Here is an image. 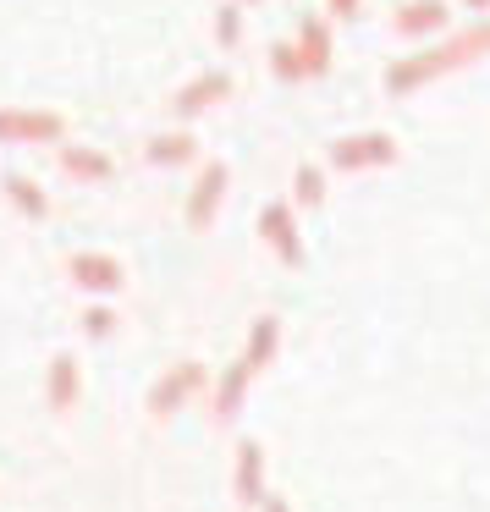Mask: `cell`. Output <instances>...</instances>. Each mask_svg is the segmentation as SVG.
Here are the masks:
<instances>
[{"label": "cell", "mask_w": 490, "mask_h": 512, "mask_svg": "<svg viewBox=\"0 0 490 512\" xmlns=\"http://www.w3.org/2000/svg\"><path fill=\"white\" fill-rule=\"evenodd\" d=\"M270 67H276V78H303V56L292 45H276L270 50Z\"/></svg>", "instance_id": "ffe728a7"}, {"label": "cell", "mask_w": 490, "mask_h": 512, "mask_svg": "<svg viewBox=\"0 0 490 512\" xmlns=\"http://www.w3.org/2000/svg\"><path fill=\"white\" fill-rule=\"evenodd\" d=\"M248 6H254V0H248Z\"/></svg>", "instance_id": "cb8c5ba5"}, {"label": "cell", "mask_w": 490, "mask_h": 512, "mask_svg": "<svg viewBox=\"0 0 490 512\" xmlns=\"http://www.w3.org/2000/svg\"><path fill=\"white\" fill-rule=\"evenodd\" d=\"M193 391H204V364H177L155 391H149V413H160V419H166V413H177Z\"/></svg>", "instance_id": "3957f363"}, {"label": "cell", "mask_w": 490, "mask_h": 512, "mask_svg": "<svg viewBox=\"0 0 490 512\" xmlns=\"http://www.w3.org/2000/svg\"><path fill=\"white\" fill-rule=\"evenodd\" d=\"M61 171H72V177H83V182H100V177H111V155H100V149H61Z\"/></svg>", "instance_id": "5bb4252c"}, {"label": "cell", "mask_w": 490, "mask_h": 512, "mask_svg": "<svg viewBox=\"0 0 490 512\" xmlns=\"http://www.w3.org/2000/svg\"><path fill=\"white\" fill-rule=\"evenodd\" d=\"M72 281H78L83 292H122V265L116 259H105V254H72Z\"/></svg>", "instance_id": "5b68a950"}, {"label": "cell", "mask_w": 490, "mask_h": 512, "mask_svg": "<svg viewBox=\"0 0 490 512\" xmlns=\"http://www.w3.org/2000/svg\"><path fill=\"white\" fill-rule=\"evenodd\" d=\"M331 12H336V17H353V12H358V0H331Z\"/></svg>", "instance_id": "44dd1931"}, {"label": "cell", "mask_w": 490, "mask_h": 512, "mask_svg": "<svg viewBox=\"0 0 490 512\" xmlns=\"http://www.w3.org/2000/svg\"><path fill=\"white\" fill-rule=\"evenodd\" d=\"M446 0H408V6H397V34H408V39H430V34H441L446 28Z\"/></svg>", "instance_id": "8992f818"}, {"label": "cell", "mask_w": 490, "mask_h": 512, "mask_svg": "<svg viewBox=\"0 0 490 512\" xmlns=\"http://www.w3.org/2000/svg\"><path fill=\"white\" fill-rule=\"evenodd\" d=\"M248 375H254L248 364H232L221 375V386H215V419H232L237 413V402H243V391H248Z\"/></svg>", "instance_id": "2e32d148"}, {"label": "cell", "mask_w": 490, "mask_h": 512, "mask_svg": "<svg viewBox=\"0 0 490 512\" xmlns=\"http://www.w3.org/2000/svg\"><path fill=\"white\" fill-rule=\"evenodd\" d=\"M397 160V138L391 133H358V138H336L331 166L336 171H364V166H391Z\"/></svg>", "instance_id": "6da1fadb"}, {"label": "cell", "mask_w": 490, "mask_h": 512, "mask_svg": "<svg viewBox=\"0 0 490 512\" xmlns=\"http://www.w3.org/2000/svg\"><path fill=\"white\" fill-rule=\"evenodd\" d=\"M237 501H248V507H259L265 501V452H259V441H243L237 446Z\"/></svg>", "instance_id": "52a82bcc"}, {"label": "cell", "mask_w": 490, "mask_h": 512, "mask_svg": "<svg viewBox=\"0 0 490 512\" xmlns=\"http://www.w3.org/2000/svg\"><path fill=\"white\" fill-rule=\"evenodd\" d=\"M259 512H287V501H281V496H265V501H259Z\"/></svg>", "instance_id": "7402d4cb"}, {"label": "cell", "mask_w": 490, "mask_h": 512, "mask_svg": "<svg viewBox=\"0 0 490 512\" xmlns=\"http://www.w3.org/2000/svg\"><path fill=\"white\" fill-rule=\"evenodd\" d=\"M320 199H325V177L314 166H298V204H309V210H314Z\"/></svg>", "instance_id": "d6986e66"}, {"label": "cell", "mask_w": 490, "mask_h": 512, "mask_svg": "<svg viewBox=\"0 0 490 512\" xmlns=\"http://www.w3.org/2000/svg\"><path fill=\"white\" fill-rule=\"evenodd\" d=\"M149 166H188L193 160V133H166V138H149Z\"/></svg>", "instance_id": "9a60e30c"}, {"label": "cell", "mask_w": 490, "mask_h": 512, "mask_svg": "<svg viewBox=\"0 0 490 512\" xmlns=\"http://www.w3.org/2000/svg\"><path fill=\"white\" fill-rule=\"evenodd\" d=\"M45 391H50V408H72L78 402V358L72 353H61V358H50V380H45Z\"/></svg>", "instance_id": "30bf717a"}, {"label": "cell", "mask_w": 490, "mask_h": 512, "mask_svg": "<svg viewBox=\"0 0 490 512\" xmlns=\"http://www.w3.org/2000/svg\"><path fill=\"white\" fill-rule=\"evenodd\" d=\"M259 232H265V243L276 248L287 265H303V243H298V226H292L287 204H265V210H259Z\"/></svg>", "instance_id": "277c9868"}, {"label": "cell", "mask_w": 490, "mask_h": 512, "mask_svg": "<svg viewBox=\"0 0 490 512\" xmlns=\"http://www.w3.org/2000/svg\"><path fill=\"white\" fill-rule=\"evenodd\" d=\"M276 336H281V325L270 320V314H259L254 331H248V353H243V364H248V369H265L270 358H276Z\"/></svg>", "instance_id": "4fadbf2b"}, {"label": "cell", "mask_w": 490, "mask_h": 512, "mask_svg": "<svg viewBox=\"0 0 490 512\" xmlns=\"http://www.w3.org/2000/svg\"><path fill=\"white\" fill-rule=\"evenodd\" d=\"M111 331H116V309H105V303H89V309H83V336H89V342H105Z\"/></svg>", "instance_id": "e0dca14e"}, {"label": "cell", "mask_w": 490, "mask_h": 512, "mask_svg": "<svg viewBox=\"0 0 490 512\" xmlns=\"http://www.w3.org/2000/svg\"><path fill=\"white\" fill-rule=\"evenodd\" d=\"M226 89H232V78H226V72H204L199 83H188V89L177 94V116H199V111H210L215 100H226Z\"/></svg>", "instance_id": "9c48e42d"}, {"label": "cell", "mask_w": 490, "mask_h": 512, "mask_svg": "<svg viewBox=\"0 0 490 512\" xmlns=\"http://www.w3.org/2000/svg\"><path fill=\"white\" fill-rule=\"evenodd\" d=\"M237 39H243V17H237V6H221V12H215V45L232 50Z\"/></svg>", "instance_id": "ac0fdd59"}, {"label": "cell", "mask_w": 490, "mask_h": 512, "mask_svg": "<svg viewBox=\"0 0 490 512\" xmlns=\"http://www.w3.org/2000/svg\"><path fill=\"white\" fill-rule=\"evenodd\" d=\"M298 45H303V72H325V67H331V28H325L320 17L303 23Z\"/></svg>", "instance_id": "8fae6325"}, {"label": "cell", "mask_w": 490, "mask_h": 512, "mask_svg": "<svg viewBox=\"0 0 490 512\" xmlns=\"http://www.w3.org/2000/svg\"><path fill=\"white\" fill-rule=\"evenodd\" d=\"M6 199H12L28 221H45V215H50V199L39 193L34 177H17V171H12V177H6Z\"/></svg>", "instance_id": "7c38bea8"}, {"label": "cell", "mask_w": 490, "mask_h": 512, "mask_svg": "<svg viewBox=\"0 0 490 512\" xmlns=\"http://www.w3.org/2000/svg\"><path fill=\"white\" fill-rule=\"evenodd\" d=\"M61 116L50 111H0V144H56Z\"/></svg>", "instance_id": "7a4b0ae2"}, {"label": "cell", "mask_w": 490, "mask_h": 512, "mask_svg": "<svg viewBox=\"0 0 490 512\" xmlns=\"http://www.w3.org/2000/svg\"><path fill=\"white\" fill-rule=\"evenodd\" d=\"M221 193H226V166H204L199 182H193V193H188V221H193V226H210Z\"/></svg>", "instance_id": "ba28073f"}, {"label": "cell", "mask_w": 490, "mask_h": 512, "mask_svg": "<svg viewBox=\"0 0 490 512\" xmlns=\"http://www.w3.org/2000/svg\"><path fill=\"white\" fill-rule=\"evenodd\" d=\"M463 6H468V12H485V6H490V0H463Z\"/></svg>", "instance_id": "603a6c76"}]
</instances>
